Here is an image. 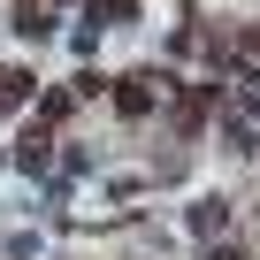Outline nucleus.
<instances>
[{
    "label": "nucleus",
    "mask_w": 260,
    "mask_h": 260,
    "mask_svg": "<svg viewBox=\"0 0 260 260\" xmlns=\"http://www.w3.org/2000/svg\"><path fill=\"white\" fill-rule=\"evenodd\" d=\"M222 222H230V214H222V199H199V214H191V230H199V237H214Z\"/></svg>",
    "instance_id": "nucleus-2"
},
{
    "label": "nucleus",
    "mask_w": 260,
    "mask_h": 260,
    "mask_svg": "<svg viewBox=\"0 0 260 260\" xmlns=\"http://www.w3.org/2000/svg\"><path fill=\"white\" fill-rule=\"evenodd\" d=\"M115 107H122V115H146V107H153V77H130V84L115 92Z\"/></svg>",
    "instance_id": "nucleus-1"
}]
</instances>
